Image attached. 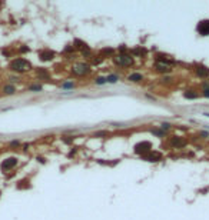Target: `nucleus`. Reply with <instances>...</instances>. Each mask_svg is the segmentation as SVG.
<instances>
[{
    "label": "nucleus",
    "instance_id": "nucleus-17",
    "mask_svg": "<svg viewBox=\"0 0 209 220\" xmlns=\"http://www.w3.org/2000/svg\"><path fill=\"white\" fill-rule=\"evenodd\" d=\"M117 80H119V77L116 75H109L106 77V83H116Z\"/></svg>",
    "mask_w": 209,
    "mask_h": 220
},
{
    "label": "nucleus",
    "instance_id": "nucleus-11",
    "mask_svg": "<svg viewBox=\"0 0 209 220\" xmlns=\"http://www.w3.org/2000/svg\"><path fill=\"white\" fill-rule=\"evenodd\" d=\"M171 145L173 146V147H183V146L186 145V141H185L183 139H180V137H172Z\"/></svg>",
    "mask_w": 209,
    "mask_h": 220
},
{
    "label": "nucleus",
    "instance_id": "nucleus-25",
    "mask_svg": "<svg viewBox=\"0 0 209 220\" xmlns=\"http://www.w3.org/2000/svg\"><path fill=\"white\" fill-rule=\"evenodd\" d=\"M202 95L205 96V97H209V87H206V89H205V90L202 91Z\"/></svg>",
    "mask_w": 209,
    "mask_h": 220
},
{
    "label": "nucleus",
    "instance_id": "nucleus-12",
    "mask_svg": "<svg viewBox=\"0 0 209 220\" xmlns=\"http://www.w3.org/2000/svg\"><path fill=\"white\" fill-rule=\"evenodd\" d=\"M128 80H129V82H133V83H139V82L143 80V76L140 75V73H132V75L128 76Z\"/></svg>",
    "mask_w": 209,
    "mask_h": 220
},
{
    "label": "nucleus",
    "instance_id": "nucleus-19",
    "mask_svg": "<svg viewBox=\"0 0 209 220\" xmlns=\"http://www.w3.org/2000/svg\"><path fill=\"white\" fill-rule=\"evenodd\" d=\"M183 96L186 97V99H196V97H198V93H193L192 90H189V91H186Z\"/></svg>",
    "mask_w": 209,
    "mask_h": 220
},
{
    "label": "nucleus",
    "instance_id": "nucleus-22",
    "mask_svg": "<svg viewBox=\"0 0 209 220\" xmlns=\"http://www.w3.org/2000/svg\"><path fill=\"white\" fill-rule=\"evenodd\" d=\"M152 133H153V134H156V136H159V137H163L165 136V132H163V130H152Z\"/></svg>",
    "mask_w": 209,
    "mask_h": 220
},
{
    "label": "nucleus",
    "instance_id": "nucleus-27",
    "mask_svg": "<svg viewBox=\"0 0 209 220\" xmlns=\"http://www.w3.org/2000/svg\"><path fill=\"white\" fill-rule=\"evenodd\" d=\"M37 162H40L43 164V163H46V159L45 157H37Z\"/></svg>",
    "mask_w": 209,
    "mask_h": 220
},
{
    "label": "nucleus",
    "instance_id": "nucleus-20",
    "mask_svg": "<svg viewBox=\"0 0 209 220\" xmlns=\"http://www.w3.org/2000/svg\"><path fill=\"white\" fill-rule=\"evenodd\" d=\"M73 87H75L73 82H65V83H62V89H73Z\"/></svg>",
    "mask_w": 209,
    "mask_h": 220
},
{
    "label": "nucleus",
    "instance_id": "nucleus-4",
    "mask_svg": "<svg viewBox=\"0 0 209 220\" xmlns=\"http://www.w3.org/2000/svg\"><path fill=\"white\" fill-rule=\"evenodd\" d=\"M72 73L76 76H85L90 73V66L89 64H85V63H77L72 67Z\"/></svg>",
    "mask_w": 209,
    "mask_h": 220
},
{
    "label": "nucleus",
    "instance_id": "nucleus-15",
    "mask_svg": "<svg viewBox=\"0 0 209 220\" xmlns=\"http://www.w3.org/2000/svg\"><path fill=\"white\" fill-rule=\"evenodd\" d=\"M36 73H37L39 77H49V71L46 69H42V67H39L37 70H36Z\"/></svg>",
    "mask_w": 209,
    "mask_h": 220
},
{
    "label": "nucleus",
    "instance_id": "nucleus-21",
    "mask_svg": "<svg viewBox=\"0 0 209 220\" xmlns=\"http://www.w3.org/2000/svg\"><path fill=\"white\" fill-rule=\"evenodd\" d=\"M30 52V49L27 47L26 44H22L20 47H19V53H22V54H25V53H29Z\"/></svg>",
    "mask_w": 209,
    "mask_h": 220
},
{
    "label": "nucleus",
    "instance_id": "nucleus-26",
    "mask_svg": "<svg viewBox=\"0 0 209 220\" xmlns=\"http://www.w3.org/2000/svg\"><path fill=\"white\" fill-rule=\"evenodd\" d=\"M95 136H96V137H99V136H106V132H97V133H95Z\"/></svg>",
    "mask_w": 209,
    "mask_h": 220
},
{
    "label": "nucleus",
    "instance_id": "nucleus-14",
    "mask_svg": "<svg viewBox=\"0 0 209 220\" xmlns=\"http://www.w3.org/2000/svg\"><path fill=\"white\" fill-rule=\"evenodd\" d=\"M43 90V86L39 83H33L29 86V91H42Z\"/></svg>",
    "mask_w": 209,
    "mask_h": 220
},
{
    "label": "nucleus",
    "instance_id": "nucleus-1",
    "mask_svg": "<svg viewBox=\"0 0 209 220\" xmlns=\"http://www.w3.org/2000/svg\"><path fill=\"white\" fill-rule=\"evenodd\" d=\"M9 70L16 75H23L26 71L32 70V63L25 57H14L9 62Z\"/></svg>",
    "mask_w": 209,
    "mask_h": 220
},
{
    "label": "nucleus",
    "instance_id": "nucleus-18",
    "mask_svg": "<svg viewBox=\"0 0 209 220\" xmlns=\"http://www.w3.org/2000/svg\"><path fill=\"white\" fill-rule=\"evenodd\" d=\"M20 146H22L20 140H12L9 143V147H10V149H17V147H20Z\"/></svg>",
    "mask_w": 209,
    "mask_h": 220
},
{
    "label": "nucleus",
    "instance_id": "nucleus-23",
    "mask_svg": "<svg viewBox=\"0 0 209 220\" xmlns=\"http://www.w3.org/2000/svg\"><path fill=\"white\" fill-rule=\"evenodd\" d=\"M95 82H96V84H104L106 83V77H97Z\"/></svg>",
    "mask_w": 209,
    "mask_h": 220
},
{
    "label": "nucleus",
    "instance_id": "nucleus-9",
    "mask_svg": "<svg viewBox=\"0 0 209 220\" xmlns=\"http://www.w3.org/2000/svg\"><path fill=\"white\" fill-rule=\"evenodd\" d=\"M145 160H148V162H159L160 159H162V154L160 153H152V152H149V153H146V154H143L142 156Z\"/></svg>",
    "mask_w": 209,
    "mask_h": 220
},
{
    "label": "nucleus",
    "instance_id": "nucleus-2",
    "mask_svg": "<svg viewBox=\"0 0 209 220\" xmlns=\"http://www.w3.org/2000/svg\"><path fill=\"white\" fill-rule=\"evenodd\" d=\"M19 164V159L16 156H9V157L3 159L2 163H0V170L3 175H9L12 170L16 169V166Z\"/></svg>",
    "mask_w": 209,
    "mask_h": 220
},
{
    "label": "nucleus",
    "instance_id": "nucleus-29",
    "mask_svg": "<svg viewBox=\"0 0 209 220\" xmlns=\"http://www.w3.org/2000/svg\"><path fill=\"white\" fill-rule=\"evenodd\" d=\"M0 195H2V191H0Z\"/></svg>",
    "mask_w": 209,
    "mask_h": 220
},
{
    "label": "nucleus",
    "instance_id": "nucleus-28",
    "mask_svg": "<svg viewBox=\"0 0 209 220\" xmlns=\"http://www.w3.org/2000/svg\"><path fill=\"white\" fill-rule=\"evenodd\" d=\"M101 62H102V57L101 59H95V60H93V63H95V64H99Z\"/></svg>",
    "mask_w": 209,
    "mask_h": 220
},
{
    "label": "nucleus",
    "instance_id": "nucleus-7",
    "mask_svg": "<svg viewBox=\"0 0 209 220\" xmlns=\"http://www.w3.org/2000/svg\"><path fill=\"white\" fill-rule=\"evenodd\" d=\"M196 30H198V33L201 34V36H208L209 34V20L199 21L198 26H196Z\"/></svg>",
    "mask_w": 209,
    "mask_h": 220
},
{
    "label": "nucleus",
    "instance_id": "nucleus-24",
    "mask_svg": "<svg viewBox=\"0 0 209 220\" xmlns=\"http://www.w3.org/2000/svg\"><path fill=\"white\" fill-rule=\"evenodd\" d=\"M160 129L162 130H169L171 129V125H169V123H162V125H160Z\"/></svg>",
    "mask_w": 209,
    "mask_h": 220
},
{
    "label": "nucleus",
    "instance_id": "nucleus-13",
    "mask_svg": "<svg viewBox=\"0 0 209 220\" xmlns=\"http://www.w3.org/2000/svg\"><path fill=\"white\" fill-rule=\"evenodd\" d=\"M196 73H198V76H199V77H208V76H209V70L206 69V67H202V66L196 69Z\"/></svg>",
    "mask_w": 209,
    "mask_h": 220
},
{
    "label": "nucleus",
    "instance_id": "nucleus-10",
    "mask_svg": "<svg viewBox=\"0 0 209 220\" xmlns=\"http://www.w3.org/2000/svg\"><path fill=\"white\" fill-rule=\"evenodd\" d=\"M156 70L160 71V73H169V71H171V67H169V64H166L165 62L163 63L158 62L156 63Z\"/></svg>",
    "mask_w": 209,
    "mask_h": 220
},
{
    "label": "nucleus",
    "instance_id": "nucleus-3",
    "mask_svg": "<svg viewBox=\"0 0 209 220\" xmlns=\"http://www.w3.org/2000/svg\"><path fill=\"white\" fill-rule=\"evenodd\" d=\"M113 60H115V63H116V64H119V66H122V67H129L130 64L133 63L132 56L125 54V53H120V54H117V56H115V57H113Z\"/></svg>",
    "mask_w": 209,
    "mask_h": 220
},
{
    "label": "nucleus",
    "instance_id": "nucleus-6",
    "mask_svg": "<svg viewBox=\"0 0 209 220\" xmlns=\"http://www.w3.org/2000/svg\"><path fill=\"white\" fill-rule=\"evenodd\" d=\"M54 52L53 50H49V49H43L39 52V59L42 60V62H50V60H53L54 59Z\"/></svg>",
    "mask_w": 209,
    "mask_h": 220
},
{
    "label": "nucleus",
    "instance_id": "nucleus-16",
    "mask_svg": "<svg viewBox=\"0 0 209 220\" xmlns=\"http://www.w3.org/2000/svg\"><path fill=\"white\" fill-rule=\"evenodd\" d=\"M7 80H9L7 83L14 84V83H17V82H20V76H19V75H16V76H9Z\"/></svg>",
    "mask_w": 209,
    "mask_h": 220
},
{
    "label": "nucleus",
    "instance_id": "nucleus-8",
    "mask_svg": "<svg viewBox=\"0 0 209 220\" xmlns=\"http://www.w3.org/2000/svg\"><path fill=\"white\" fill-rule=\"evenodd\" d=\"M16 93H17V89L14 84H10V83L3 84V87H2V95L3 96H14Z\"/></svg>",
    "mask_w": 209,
    "mask_h": 220
},
{
    "label": "nucleus",
    "instance_id": "nucleus-5",
    "mask_svg": "<svg viewBox=\"0 0 209 220\" xmlns=\"http://www.w3.org/2000/svg\"><path fill=\"white\" fill-rule=\"evenodd\" d=\"M151 149H152V145L149 143V141H142V143H138V145L135 146V152H136L138 154H142V156L149 153Z\"/></svg>",
    "mask_w": 209,
    "mask_h": 220
}]
</instances>
